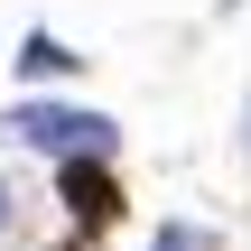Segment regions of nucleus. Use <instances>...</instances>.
Segmentation results:
<instances>
[{
  "label": "nucleus",
  "instance_id": "nucleus-6",
  "mask_svg": "<svg viewBox=\"0 0 251 251\" xmlns=\"http://www.w3.org/2000/svg\"><path fill=\"white\" fill-rule=\"evenodd\" d=\"M65 251H84V242H65Z\"/></svg>",
  "mask_w": 251,
  "mask_h": 251
},
{
  "label": "nucleus",
  "instance_id": "nucleus-5",
  "mask_svg": "<svg viewBox=\"0 0 251 251\" xmlns=\"http://www.w3.org/2000/svg\"><path fill=\"white\" fill-rule=\"evenodd\" d=\"M0 224H9V186H0Z\"/></svg>",
  "mask_w": 251,
  "mask_h": 251
},
{
  "label": "nucleus",
  "instance_id": "nucleus-1",
  "mask_svg": "<svg viewBox=\"0 0 251 251\" xmlns=\"http://www.w3.org/2000/svg\"><path fill=\"white\" fill-rule=\"evenodd\" d=\"M9 130H19L28 149H56V158H102V149H112V121H102V112H75V102H19Z\"/></svg>",
  "mask_w": 251,
  "mask_h": 251
},
{
  "label": "nucleus",
  "instance_id": "nucleus-3",
  "mask_svg": "<svg viewBox=\"0 0 251 251\" xmlns=\"http://www.w3.org/2000/svg\"><path fill=\"white\" fill-rule=\"evenodd\" d=\"M75 65H84V56H75V47H56L47 28H37L28 47H19V75H28V84H47V75H75Z\"/></svg>",
  "mask_w": 251,
  "mask_h": 251
},
{
  "label": "nucleus",
  "instance_id": "nucleus-4",
  "mask_svg": "<svg viewBox=\"0 0 251 251\" xmlns=\"http://www.w3.org/2000/svg\"><path fill=\"white\" fill-rule=\"evenodd\" d=\"M149 251H214V233H196V224H168V233H158Z\"/></svg>",
  "mask_w": 251,
  "mask_h": 251
},
{
  "label": "nucleus",
  "instance_id": "nucleus-2",
  "mask_svg": "<svg viewBox=\"0 0 251 251\" xmlns=\"http://www.w3.org/2000/svg\"><path fill=\"white\" fill-rule=\"evenodd\" d=\"M56 196H65L75 233H102V224H121V177H112V158H65Z\"/></svg>",
  "mask_w": 251,
  "mask_h": 251
}]
</instances>
